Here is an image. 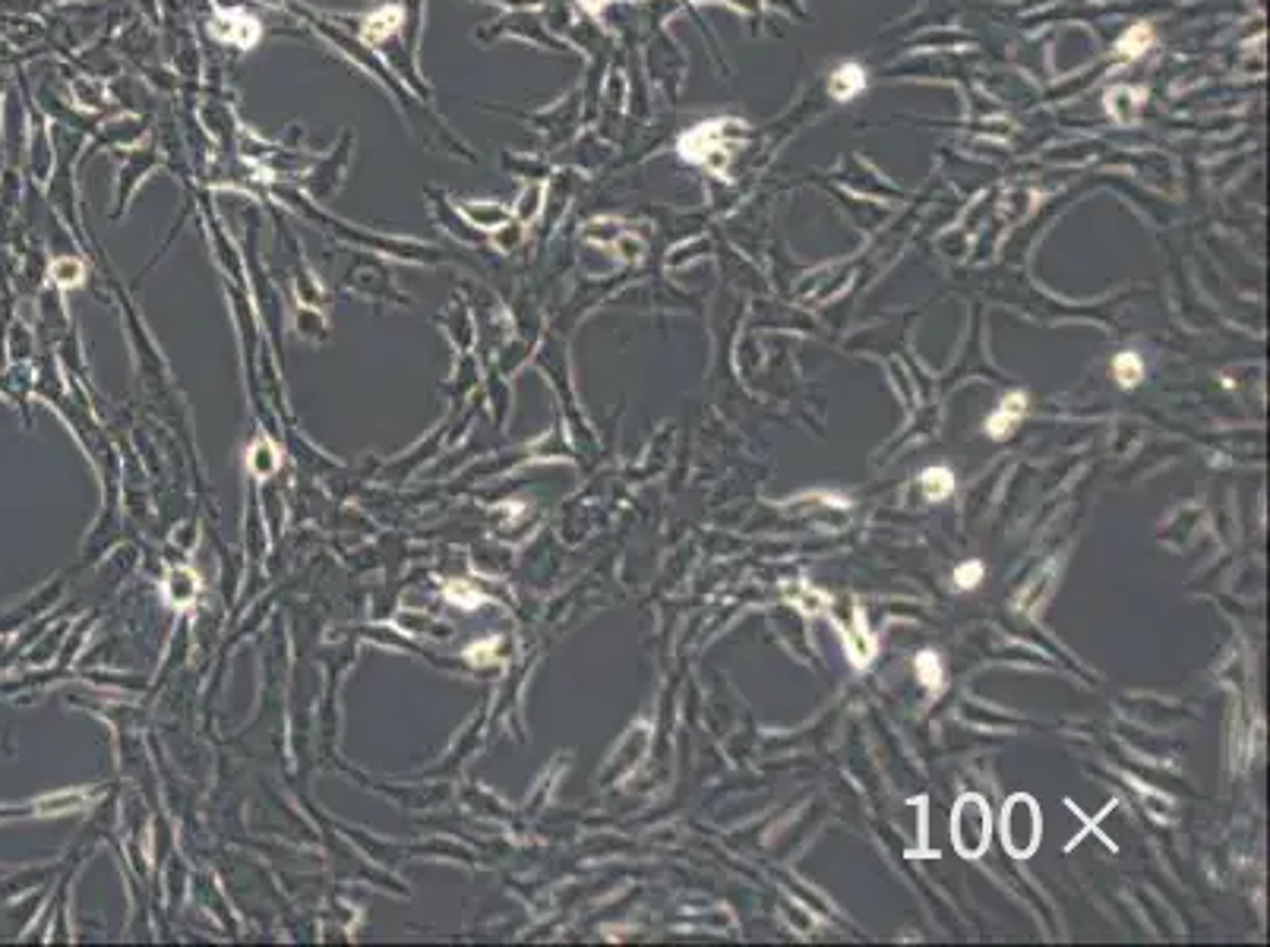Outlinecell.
Here are the masks:
<instances>
[{
    "instance_id": "1",
    "label": "cell",
    "mask_w": 1270,
    "mask_h": 947,
    "mask_svg": "<svg viewBox=\"0 0 1270 947\" xmlns=\"http://www.w3.org/2000/svg\"><path fill=\"white\" fill-rule=\"evenodd\" d=\"M285 13H288V16H294L301 26H307V32L320 35L323 42H326L335 54L345 57L348 64H354V67L361 70L364 76H370L376 86H383V89H386V95L392 98V105L399 108V114L405 117V124H408L411 136L418 139V143H421L427 152H440V155H449V158L468 161V165H478L481 155L474 152V149L465 143V139L452 130V124H449V120H446L440 111H436V105H427L424 98L414 95V92L402 83V76L395 73V70L386 64V60H383L380 54H376L367 42H361V38L351 35L348 29H342L339 23H332V19H329L323 10L307 7L304 0H288V4H285Z\"/></svg>"
},
{
    "instance_id": "2",
    "label": "cell",
    "mask_w": 1270,
    "mask_h": 947,
    "mask_svg": "<svg viewBox=\"0 0 1270 947\" xmlns=\"http://www.w3.org/2000/svg\"><path fill=\"white\" fill-rule=\"evenodd\" d=\"M266 196L275 199V203H279L282 209L294 212L297 218H304L307 225L323 228L335 240H342V244H354V247H361L367 253H386V256L405 259V263H421V266H427V263L430 266L449 263V256L440 247H430V244H424V240L376 234V231H367L361 225H351V221H345L339 215H329L320 203H313V199L301 187H297V180H269V184H266Z\"/></svg>"
},
{
    "instance_id": "3",
    "label": "cell",
    "mask_w": 1270,
    "mask_h": 947,
    "mask_svg": "<svg viewBox=\"0 0 1270 947\" xmlns=\"http://www.w3.org/2000/svg\"><path fill=\"white\" fill-rule=\"evenodd\" d=\"M152 120L155 117L143 114V111H117L111 117H102V124L86 136L76 168H86L89 161L98 158V155H108V152L130 149L136 143H143V139H149V133H152Z\"/></svg>"
},
{
    "instance_id": "4",
    "label": "cell",
    "mask_w": 1270,
    "mask_h": 947,
    "mask_svg": "<svg viewBox=\"0 0 1270 947\" xmlns=\"http://www.w3.org/2000/svg\"><path fill=\"white\" fill-rule=\"evenodd\" d=\"M19 92L26 98V117H29V136H26V171L32 177V184L45 187L54 165H57V136H54V124L48 120V114L38 108L35 95L26 83V76L19 73Z\"/></svg>"
},
{
    "instance_id": "5",
    "label": "cell",
    "mask_w": 1270,
    "mask_h": 947,
    "mask_svg": "<svg viewBox=\"0 0 1270 947\" xmlns=\"http://www.w3.org/2000/svg\"><path fill=\"white\" fill-rule=\"evenodd\" d=\"M354 143H357L354 127H345L342 136L335 139V146L329 152H323V155H316L313 165L301 174L297 187H301L313 199V203H326L329 196H335V193L342 190L345 177H348V168H351Z\"/></svg>"
},
{
    "instance_id": "6",
    "label": "cell",
    "mask_w": 1270,
    "mask_h": 947,
    "mask_svg": "<svg viewBox=\"0 0 1270 947\" xmlns=\"http://www.w3.org/2000/svg\"><path fill=\"white\" fill-rule=\"evenodd\" d=\"M121 152L124 155H121V161H117V177H114V209H111L114 221L127 212L136 190H140L155 171L165 168V155L152 136L143 139V143L130 146V149H121Z\"/></svg>"
},
{
    "instance_id": "7",
    "label": "cell",
    "mask_w": 1270,
    "mask_h": 947,
    "mask_svg": "<svg viewBox=\"0 0 1270 947\" xmlns=\"http://www.w3.org/2000/svg\"><path fill=\"white\" fill-rule=\"evenodd\" d=\"M500 38H519V42L538 45L547 51H563V42L550 35L547 23L534 10H503L496 19H490V23L474 29V42L478 45H493L500 42Z\"/></svg>"
},
{
    "instance_id": "8",
    "label": "cell",
    "mask_w": 1270,
    "mask_h": 947,
    "mask_svg": "<svg viewBox=\"0 0 1270 947\" xmlns=\"http://www.w3.org/2000/svg\"><path fill=\"white\" fill-rule=\"evenodd\" d=\"M1002 831H1005V846L1015 856L1024 859V856L1034 853L1037 843H1040V812H1037L1034 799H1030V796L1008 799Z\"/></svg>"
},
{
    "instance_id": "9",
    "label": "cell",
    "mask_w": 1270,
    "mask_h": 947,
    "mask_svg": "<svg viewBox=\"0 0 1270 947\" xmlns=\"http://www.w3.org/2000/svg\"><path fill=\"white\" fill-rule=\"evenodd\" d=\"M424 199H427V212L430 218L440 225L449 237H455L465 247H481L484 244V231H478L471 221L462 215L459 203L452 199V193H446L443 187H424Z\"/></svg>"
},
{
    "instance_id": "10",
    "label": "cell",
    "mask_w": 1270,
    "mask_h": 947,
    "mask_svg": "<svg viewBox=\"0 0 1270 947\" xmlns=\"http://www.w3.org/2000/svg\"><path fill=\"white\" fill-rule=\"evenodd\" d=\"M951 831H955V846H958L964 856L977 859L986 850V843H989V812H986V805H983L980 796H967V799L958 802V812H955V821H951Z\"/></svg>"
},
{
    "instance_id": "11",
    "label": "cell",
    "mask_w": 1270,
    "mask_h": 947,
    "mask_svg": "<svg viewBox=\"0 0 1270 947\" xmlns=\"http://www.w3.org/2000/svg\"><path fill=\"white\" fill-rule=\"evenodd\" d=\"M67 86H70V98H73L70 105H76L79 111H86L92 117H111V114L121 111V108H117V102H114V95H111L105 79H98L92 73H83V70H73L67 76Z\"/></svg>"
},
{
    "instance_id": "12",
    "label": "cell",
    "mask_w": 1270,
    "mask_h": 947,
    "mask_svg": "<svg viewBox=\"0 0 1270 947\" xmlns=\"http://www.w3.org/2000/svg\"><path fill=\"white\" fill-rule=\"evenodd\" d=\"M345 285L354 288L357 294H370V297H380V300H399V291H395L389 272L376 263V259H361V263L348 272Z\"/></svg>"
},
{
    "instance_id": "13",
    "label": "cell",
    "mask_w": 1270,
    "mask_h": 947,
    "mask_svg": "<svg viewBox=\"0 0 1270 947\" xmlns=\"http://www.w3.org/2000/svg\"><path fill=\"white\" fill-rule=\"evenodd\" d=\"M455 203H459L462 215L471 221V225L478 228V231H484V234L503 228L506 221L512 218V209L503 206V203H496V199H455Z\"/></svg>"
},
{
    "instance_id": "14",
    "label": "cell",
    "mask_w": 1270,
    "mask_h": 947,
    "mask_svg": "<svg viewBox=\"0 0 1270 947\" xmlns=\"http://www.w3.org/2000/svg\"><path fill=\"white\" fill-rule=\"evenodd\" d=\"M500 168L509 177H515V180H525V184H541V180L547 177V171H550V165H547L544 158L522 155V152H509V149L500 152Z\"/></svg>"
},
{
    "instance_id": "15",
    "label": "cell",
    "mask_w": 1270,
    "mask_h": 947,
    "mask_svg": "<svg viewBox=\"0 0 1270 947\" xmlns=\"http://www.w3.org/2000/svg\"><path fill=\"white\" fill-rule=\"evenodd\" d=\"M1024 408H1027V398H1024V392H1015V395H1008L1002 405H999V411L989 417V423H986V430H989V436L992 439H1005L1011 430L1018 427L1021 423V417H1024Z\"/></svg>"
},
{
    "instance_id": "16",
    "label": "cell",
    "mask_w": 1270,
    "mask_h": 947,
    "mask_svg": "<svg viewBox=\"0 0 1270 947\" xmlns=\"http://www.w3.org/2000/svg\"><path fill=\"white\" fill-rule=\"evenodd\" d=\"M544 193H547L544 184H525L522 193L515 196V203H512V218L522 221V225L538 218L544 212Z\"/></svg>"
},
{
    "instance_id": "17",
    "label": "cell",
    "mask_w": 1270,
    "mask_h": 947,
    "mask_svg": "<svg viewBox=\"0 0 1270 947\" xmlns=\"http://www.w3.org/2000/svg\"><path fill=\"white\" fill-rule=\"evenodd\" d=\"M48 275H51L54 285H61V288H73V285H83V278H86V266H83V259H79V256H57V259H51Z\"/></svg>"
},
{
    "instance_id": "18",
    "label": "cell",
    "mask_w": 1270,
    "mask_h": 947,
    "mask_svg": "<svg viewBox=\"0 0 1270 947\" xmlns=\"http://www.w3.org/2000/svg\"><path fill=\"white\" fill-rule=\"evenodd\" d=\"M1113 373H1116V379H1119V386H1122V389H1131V386H1138V382H1141V376H1144V364H1141V357H1138V354L1125 351V354H1119V357L1113 360Z\"/></svg>"
},
{
    "instance_id": "19",
    "label": "cell",
    "mask_w": 1270,
    "mask_h": 947,
    "mask_svg": "<svg viewBox=\"0 0 1270 947\" xmlns=\"http://www.w3.org/2000/svg\"><path fill=\"white\" fill-rule=\"evenodd\" d=\"M923 490L929 499H945L951 490H955V480H951V471L945 468H929L923 471Z\"/></svg>"
},
{
    "instance_id": "20",
    "label": "cell",
    "mask_w": 1270,
    "mask_h": 947,
    "mask_svg": "<svg viewBox=\"0 0 1270 947\" xmlns=\"http://www.w3.org/2000/svg\"><path fill=\"white\" fill-rule=\"evenodd\" d=\"M917 676H920V682L926 685V689H942V663H939V657L932 654V651H923L917 657Z\"/></svg>"
},
{
    "instance_id": "21",
    "label": "cell",
    "mask_w": 1270,
    "mask_h": 947,
    "mask_svg": "<svg viewBox=\"0 0 1270 947\" xmlns=\"http://www.w3.org/2000/svg\"><path fill=\"white\" fill-rule=\"evenodd\" d=\"M490 237H493V244L500 247L503 253H509L512 247H519L522 244V237H525V228H522V221H515V218H509L503 228H496V231H490Z\"/></svg>"
},
{
    "instance_id": "22",
    "label": "cell",
    "mask_w": 1270,
    "mask_h": 947,
    "mask_svg": "<svg viewBox=\"0 0 1270 947\" xmlns=\"http://www.w3.org/2000/svg\"><path fill=\"white\" fill-rule=\"evenodd\" d=\"M831 89H835V95H841V98L853 95L857 89H863V70H857V67H844V70L835 76V83H831Z\"/></svg>"
},
{
    "instance_id": "23",
    "label": "cell",
    "mask_w": 1270,
    "mask_h": 947,
    "mask_svg": "<svg viewBox=\"0 0 1270 947\" xmlns=\"http://www.w3.org/2000/svg\"><path fill=\"white\" fill-rule=\"evenodd\" d=\"M980 578H983V562H977V559H970V562H964V566H958V572H955V584L958 588H977L980 584Z\"/></svg>"
},
{
    "instance_id": "24",
    "label": "cell",
    "mask_w": 1270,
    "mask_h": 947,
    "mask_svg": "<svg viewBox=\"0 0 1270 947\" xmlns=\"http://www.w3.org/2000/svg\"><path fill=\"white\" fill-rule=\"evenodd\" d=\"M297 329H301V335H313V338H323V319L316 316L313 310H297Z\"/></svg>"
},
{
    "instance_id": "25",
    "label": "cell",
    "mask_w": 1270,
    "mask_h": 947,
    "mask_svg": "<svg viewBox=\"0 0 1270 947\" xmlns=\"http://www.w3.org/2000/svg\"><path fill=\"white\" fill-rule=\"evenodd\" d=\"M133 4L146 23H152V29H162V0H133Z\"/></svg>"
},
{
    "instance_id": "26",
    "label": "cell",
    "mask_w": 1270,
    "mask_h": 947,
    "mask_svg": "<svg viewBox=\"0 0 1270 947\" xmlns=\"http://www.w3.org/2000/svg\"><path fill=\"white\" fill-rule=\"evenodd\" d=\"M478 4H493V7H503V10H538V7L550 4V0H478Z\"/></svg>"
}]
</instances>
